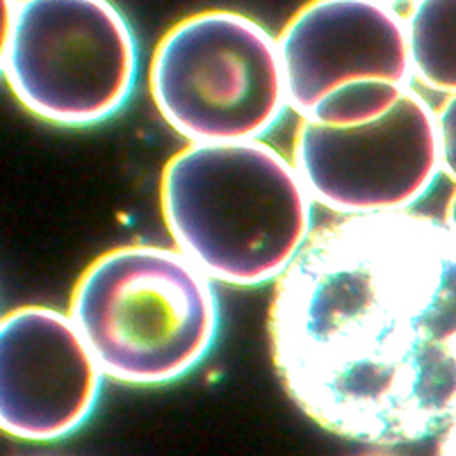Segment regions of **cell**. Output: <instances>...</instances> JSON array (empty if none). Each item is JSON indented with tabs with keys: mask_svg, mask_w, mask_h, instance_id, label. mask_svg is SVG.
Masks as SVG:
<instances>
[{
	"mask_svg": "<svg viewBox=\"0 0 456 456\" xmlns=\"http://www.w3.org/2000/svg\"><path fill=\"white\" fill-rule=\"evenodd\" d=\"M270 347L331 434L404 445L456 422V231L420 213L315 228L274 285Z\"/></svg>",
	"mask_w": 456,
	"mask_h": 456,
	"instance_id": "1",
	"label": "cell"
},
{
	"mask_svg": "<svg viewBox=\"0 0 456 456\" xmlns=\"http://www.w3.org/2000/svg\"><path fill=\"white\" fill-rule=\"evenodd\" d=\"M279 51L299 119L349 85L413 80L406 19L384 0H311L285 23Z\"/></svg>",
	"mask_w": 456,
	"mask_h": 456,
	"instance_id": "8",
	"label": "cell"
},
{
	"mask_svg": "<svg viewBox=\"0 0 456 456\" xmlns=\"http://www.w3.org/2000/svg\"><path fill=\"white\" fill-rule=\"evenodd\" d=\"M445 222L450 224V226L456 231V192L452 194L450 206H447V217H445Z\"/></svg>",
	"mask_w": 456,
	"mask_h": 456,
	"instance_id": "14",
	"label": "cell"
},
{
	"mask_svg": "<svg viewBox=\"0 0 456 456\" xmlns=\"http://www.w3.org/2000/svg\"><path fill=\"white\" fill-rule=\"evenodd\" d=\"M436 456H456V422L447 427L445 436H443L441 447H438V454Z\"/></svg>",
	"mask_w": 456,
	"mask_h": 456,
	"instance_id": "13",
	"label": "cell"
},
{
	"mask_svg": "<svg viewBox=\"0 0 456 456\" xmlns=\"http://www.w3.org/2000/svg\"><path fill=\"white\" fill-rule=\"evenodd\" d=\"M69 315L105 377L162 386L192 372L219 336L217 292L192 260L160 244H126L78 279Z\"/></svg>",
	"mask_w": 456,
	"mask_h": 456,
	"instance_id": "3",
	"label": "cell"
},
{
	"mask_svg": "<svg viewBox=\"0 0 456 456\" xmlns=\"http://www.w3.org/2000/svg\"><path fill=\"white\" fill-rule=\"evenodd\" d=\"M167 231L210 281L276 283L313 228V199L295 162L260 140L190 144L160 181Z\"/></svg>",
	"mask_w": 456,
	"mask_h": 456,
	"instance_id": "2",
	"label": "cell"
},
{
	"mask_svg": "<svg viewBox=\"0 0 456 456\" xmlns=\"http://www.w3.org/2000/svg\"><path fill=\"white\" fill-rule=\"evenodd\" d=\"M137 64L135 32L112 0H19L3 73L39 119L94 126L128 103Z\"/></svg>",
	"mask_w": 456,
	"mask_h": 456,
	"instance_id": "5",
	"label": "cell"
},
{
	"mask_svg": "<svg viewBox=\"0 0 456 456\" xmlns=\"http://www.w3.org/2000/svg\"><path fill=\"white\" fill-rule=\"evenodd\" d=\"M436 117H438V133H441L443 171L456 183V94L447 96Z\"/></svg>",
	"mask_w": 456,
	"mask_h": 456,
	"instance_id": "11",
	"label": "cell"
},
{
	"mask_svg": "<svg viewBox=\"0 0 456 456\" xmlns=\"http://www.w3.org/2000/svg\"><path fill=\"white\" fill-rule=\"evenodd\" d=\"M149 89L190 144L260 140L290 108L279 39L235 10H203L171 26L151 57Z\"/></svg>",
	"mask_w": 456,
	"mask_h": 456,
	"instance_id": "4",
	"label": "cell"
},
{
	"mask_svg": "<svg viewBox=\"0 0 456 456\" xmlns=\"http://www.w3.org/2000/svg\"><path fill=\"white\" fill-rule=\"evenodd\" d=\"M16 5H19V0H0V73L5 69L7 51H10V39L16 19Z\"/></svg>",
	"mask_w": 456,
	"mask_h": 456,
	"instance_id": "12",
	"label": "cell"
},
{
	"mask_svg": "<svg viewBox=\"0 0 456 456\" xmlns=\"http://www.w3.org/2000/svg\"><path fill=\"white\" fill-rule=\"evenodd\" d=\"M101 372L71 315L21 306L0 317V431L21 441H57L99 404Z\"/></svg>",
	"mask_w": 456,
	"mask_h": 456,
	"instance_id": "7",
	"label": "cell"
},
{
	"mask_svg": "<svg viewBox=\"0 0 456 456\" xmlns=\"http://www.w3.org/2000/svg\"><path fill=\"white\" fill-rule=\"evenodd\" d=\"M384 3H390V5H395V3H409V0H384Z\"/></svg>",
	"mask_w": 456,
	"mask_h": 456,
	"instance_id": "15",
	"label": "cell"
},
{
	"mask_svg": "<svg viewBox=\"0 0 456 456\" xmlns=\"http://www.w3.org/2000/svg\"><path fill=\"white\" fill-rule=\"evenodd\" d=\"M406 89L409 87H404V85L384 83V80L349 85V87L340 89V92L322 101L308 119L333 126V128L368 124V121L379 119L388 110H393L395 103L404 96Z\"/></svg>",
	"mask_w": 456,
	"mask_h": 456,
	"instance_id": "10",
	"label": "cell"
},
{
	"mask_svg": "<svg viewBox=\"0 0 456 456\" xmlns=\"http://www.w3.org/2000/svg\"><path fill=\"white\" fill-rule=\"evenodd\" d=\"M292 162L313 203L336 215L406 213L443 171L438 117L409 87L368 124L333 128L301 119Z\"/></svg>",
	"mask_w": 456,
	"mask_h": 456,
	"instance_id": "6",
	"label": "cell"
},
{
	"mask_svg": "<svg viewBox=\"0 0 456 456\" xmlns=\"http://www.w3.org/2000/svg\"><path fill=\"white\" fill-rule=\"evenodd\" d=\"M413 78L438 94H456V0H413L406 16Z\"/></svg>",
	"mask_w": 456,
	"mask_h": 456,
	"instance_id": "9",
	"label": "cell"
}]
</instances>
